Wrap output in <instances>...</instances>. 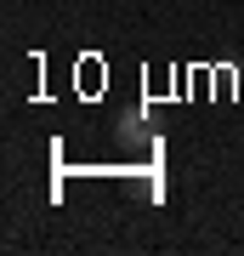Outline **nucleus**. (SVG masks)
<instances>
[]
</instances>
